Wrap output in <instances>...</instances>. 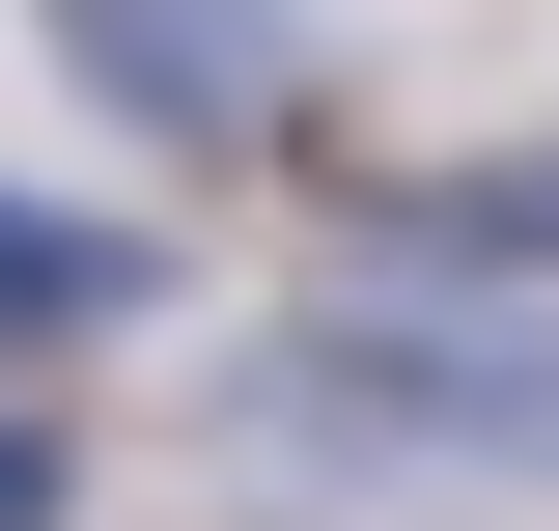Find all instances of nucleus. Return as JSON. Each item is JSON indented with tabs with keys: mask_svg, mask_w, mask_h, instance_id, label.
I'll return each mask as SVG.
<instances>
[{
	"mask_svg": "<svg viewBox=\"0 0 559 531\" xmlns=\"http://www.w3.org/2000/svg\"><path fill=\"white\" fill-rule=\"evenodd\" d=\"M0 531H84V420L28 392V335H0Z\"/></svg>",
	"mask_w": 559,
	"mask_h": 531,
	"instance_id": "nucleus-5",
	"label": "nucleus"
},
{
	"mask_svg": "<svg viewBox=\"0 0 559 531\" xmlns=\"http://www.w3.org/2000/svg\"><path fill=\"white\" fill-rule=\"evenodd\" d=\"M28 28H57V84L140 140V168H280V140L336 113L308 0H28Z\"/></svg>",
	"mask_w": 559,
	"mask_h": 531,
	"instance_id": "nucleus-2",
	"label": "nucleus"
},
{
	"mask_svg": "<svg viewBox=\"0 0 559 531\" xmlns=\"http://www.w3.org/2000/svg\"><path fill=\"white\" fill-rule=\"evenodd\" d=\"M168 308V252H140V224H84V197H28V168H0V335H28V364H84V335H140Z\"/></svg>",
	"mask_w": 559,
	"mask_h": 531,
	"instance_id": "nucleus-4",
	"label": "nucleus"
},
{
	"mask_svg": "<svg viewBox=\"0 0 559 531\" xmlns=\"http://www.w3.org/2000/svg\"><path fill=\"white\" fill-rule=\"evenodd\" d=\"M364 280H532V308H559V140H476V168H364Z\"/></svg>",
	"mask_w": 559,
	"mask_h": 531,
	"instance_id": "nucleus-3",
	"label": "nucleus"
},
{
	"mask_svg": "<svg viewBox=\"0 0 559 531\" xmlns=\"http://www.w3.org/2000/svg\"><path fill=\"white\" fill-rule=\"evenodd\" d=\"M224 475L336 531H448V504H559V308L532 280H336L224 364Z\"/></svg>",
	"mask_w": 559,
	"mask_h": 531,
	"instance_id": "nucleus-1",
	"label": "nucleus"
}]
</instances>
